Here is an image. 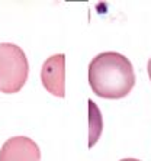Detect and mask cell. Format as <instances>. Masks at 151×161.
Segmentation results:
<instances>
[{"mask_svg":"<svg viewBox=\"0 0 151 161\" xmlns=\"http://www.w3.org/2000/svg\"><path fill=\"white\" fill-rule=\"evenodd\" d=\"M29 74V63L18 45L0 44V93H18L25 86Z\"/></svg>","mask_w":151,"mask_h":161,"instance_id":"obj_2","label":"cell"},{"mask_svg":"<svg viewBox=\"0 0 151 161\" xmlns=\"http://www.w3.org/2000/svg\"><path fill=\"white\" fill-rule=\"evenodd\" d=\"M121 161H140V160H137V158H124Z\"/></svg>","mask_w":151,"mask_h":161,"instance_id":"obj_7","label":"cell"},{"mask_svg":"<svg viewBox=\"0 0 151 161\" xmlns=\"http://www.w3.org/2000/svg\"><path fill=\"white\" fill-rule=\"evenodd\" d=\"M89 145L93 147L99 141L103 129L102 113L93 100H89Z\"/></svg>","mask_w":151,"mask_h":161,"instance_id":"obj_5","label":"cell"},{"mask_svg":"<svg viewBox=\"0 0 151 161\" xmlns=\"http://www.w3.org/2000/svg\"><path fill=\"white\" fill-rule=\"evenodd\" d=\"M89 83L93 93L103 99H122L135 84L131 61L119 53H102L89 65Z\"/></svg>","mask_w":151,"mask_h":161,"instance_id":"obj_1","label":"cell"},{"mask_svg":"<svg viewBox=\"0 0 151 161\" xmlns=\"http://www.w3.org/2000/svg\"><path fill=\"white\" fill-rule=\"evenodd\" d=\"M64 54H57L49 57L44 63L41 70V81L48 93L57 97H64Z\"/></svg>","mask_w":151,"mask_h":161,"instance_id":"obj_4","label":"cell"},{"mask_svg":"<svg viewBox=\"0 0 151 161\" xmlns=\"http://www.w3.org/2000/svg\"><path fill=\"white\" fill-rule=\"evenodd\" d=\"M0 161H41V151L28 136H13L2 145Z\"/></svg>","mask_w":151,"mask_h":161,"instance_id":"obj_3","label":"cell"},{"mask_svg":"<svg viewBox=\"0 0 151 161\" xmlns=\"http://www.w3.org/2000/svg\"><path fill=\"white\" fill-rule=\"evenodd\" d=\"M148 75H150V80H151V58L148 61Z\"/></svg>","mask_w":151,"mask_h":161,"instance_id":"obj_6","label":"cell"}]
</instances>
